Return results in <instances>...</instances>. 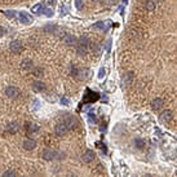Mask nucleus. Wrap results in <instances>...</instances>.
<instances>
[{
    "label": "nucleus",
    "mask_w": 177,
    "mask_h": 177,
    "mask_svg": "<svg viewBox=\"0 0 177 177\" xmlns=\"http://www.w3.org/2000/svg\"><path fill=\"white\" fill-rule=\"evenodd\" d=\"M90 41L87 36H82L80 39L76 40V52L79 56H85L89 52Z\"/></svg>",
    "instance_id": "nucleus-1"
},
{
    "label": "nucleus",
    "mask_w": 177,
    "mask_h": 177,
    "mask_svg": "<svg viewBox=\"0 0 177 177\" xmlns=\"http://www.w3.org/2000/svg\"><path fill=\"white\" fill-rule=\"evenodd\" d=\"M43 159L45 160H56V159H65V152L62 151H56L52 149H44L41 152Z\"/></svg>",
    "instance_id": "nucleus-2"
},
{
    "label": "nucleus",
    "mask_w": 177,
    "mask_h": 177,
    "mask_svg": "<svg viewBox=\"0 0 177 177\" xmlns=\"http://www.w3.org/2000/svg\"><path fill=\"white\" fill-rule=\"evenodd\" d=\"M69 127L66 126V123L65 122H61V123H58L56 126V128H54V132H56V135L57 136H60V137H64V136H66L69 133Z\"/></svg>",
    "instance_id": "nucleus-3"
},
{
    "label": "nucleus",
    "mask_w": 177,
    "mask_h": 177,
    "mask_svg": "<svg viewBox=\"0 0 177 177\" xmlns=\"http://www.w3.org/2000/svg\"><path fill=\"white\" fill-rule=\"evenodd\" d=\"M100 98V96L94 92H90L89 89H87V93L83 97V103H93L94 101H97Z\"/></svg>",
    "instance_id": "nucleus-4"
},
{
    "label": "nucleus",
    "mask_w": 177,
    "mask_h": 177,
    "mask_svg": "<svg viewBox=\"0 0 177 177\" xmlns=\"http://www.w3.org/2000/svg\"><path fill=\"white\" fill-rule=\"evenodd\" d=\"M17 17H18V20H20V22L23 23V25H30V23H32V21H34L32 17L26 12H20L17 14Z\"/></svg>",
    "instance_id": "nucleus-5"
},
{
    "label": "nucleus",
    "mask_w": 177,
    "mask_h": 177,
    "mask_svg": "<svg viewBox=\"0 0 177 177\" xmlns=\"http://www.w3.org/2000/svg\"><path fill=\"white\" fill-rule=\"evenodd\" d=\"M20 93H21V90L18 89L17 87H8L7 89H5V96L8 98H17L18 96H20Z\"/></svg>",
    "instance_id": "nucleus-6"
},
{
    "label": "nucleus",
    "mask_w": 177,
    "mask_h": 177,
    "mask_svg": "<svg viewBox=\"0 0 177 177\" xmlns=\"http://www.w3.org/2000/svg\"><path fill=\"white\" fill-rule=\"evenodd\" d=\"M122 83H123V87L124 88L129 87V85L133 83V73H132V71H128V73L124 74L123 79H122Z\"/></svg>",
    "instance_id": "nucleus-7"
},
{
    "label": "nucleus",
    "mask_w": 177,
    "mask_h": 177,
    "mask_svg": "<svg viewBox=\"0 0 177 177\" xmlns=\"http://www.w3.org/2000/svg\"><path fill=\"white\" fill-rule=\"evenodd\" d=\"M172 119H173V113H172L171 110H166V111L162 113L159 116V120L162 123H169Z\"/></svg>",
    "instance_id": "nucleus-8"
},
{
    "label": "nucleus",
    "mask_w": 177,
    "mask_h": 177,
    "mask_svg": "<svg viewBox=\"0 0 177 177\" xmlns=\"http://www.w3.org/2000/svg\"><path fill=\"white\" fill-rule=\"evenodd\" d=\"M21 129V126H20V123H17V122H12V123H9L7 128H5V131L8 133H11V135H14V133H17L18 131Z\"/></svg>",
    "instance_id": "nucleus-9"
},
{
    "label": "nucleus",
    "mask_w": 177,
    "mask_h": 177,
    "mask_svg": "<svg viewBox=\"0 0 177 177\" xmlns=\"http://www.w3.org/2000/svg\"><path fill=\"white\" fill-rule=\"evenodd\" d=\"M94 158H96L94 151L93 150H87L82 155V160L84 162V163H92V162L94 160Z\"/></svg>",
    "instance_id": "nucleus-10"
},
{
    "label": "nucleus",
    "mask_w": 177,
    "mask_h": 177,
    "mask_svg": "<svg viewBox=\"0 0 177 177\" xmlns=\"http://www.w3.org/2000/svg\"><path fill=\"white\" fill-rule=\"evenodd\" d=\"M9 48H11V52H13V53H16V54L21 53L22 49H23V47H22V44H21V41H18V40L12 41V43H11V45H9Z\"/></svg>",
    "instance_id": "nucleus-11"
},
{
    "label": "nucleus",
    "mask_w": 177,
    "mask_h": 177,
    "mask_svg": "<svg viewBox=\"0 0 177 177\" xmlns=\"http://www.w3.org/2000/svg\"><path fill=\"white\" fill-rule=\"evenodd\" d=\"M32 89H34L35 92H44L47 89V85H45V83L40 82V80H35V82L32 83Z\"/></svg>",
    "instance_id": "nucleus-12"
},
{
    "label": "nucleus",
    "mask_w": 177,
    "mask_h": 177,
    "mask_svg": "<svg viewBox=\"0 0 177 177\" xmlns=\"http://www.w3.org/2000/svg\"><path fill=\"white\" fill-rule=\"evenodd\" d=\"M35 147H36V141H35V140L27 138V140L23 141V149H25V150L31 151V150H34Z\"/></svg>",
    "instance_id": "nucleus-13"
},
{
    "label": "nucleus",
    "mask_w": 177,
    "mask_h": 177,
    "mask_svg": "<svg viewBox=\"0 0 177 177\" xmlns=\"http://www.w3.org/2000/svg\"><path fill=\"white\" fill-rule=\"evenodd\" d=\"M65 123H66V126L69 127V129H75L76 126H78V122H76V119L74 116H71V115L66 116Z\"/></svg>",
    "instance_id": "nucleus-14"
},
{
    "label": "nucleus",
    "mask_w": 177,
    "mask_h": 177,
    "mask_svg": "<svg viewBox=\"0 0 177 177\" xmlns=\"http://www.w3.org/2000/svg\"><path fill=\"white\" fill-rule=\"evenodd\" d=\"M163 106H164V100L163 98H155L154 101L151 102V107H152V110H155V111L160 110Z\"/></svg>",
    "instance_id": "nucleus-15"
},
{
    "label": "nucleus",
    "mask_w": 177,
    "mask_h": 177,
    "mask_svg": "<svg viewBox=\"0 0 177 177\" xmlns=\"http://www.w3.org/2000/svg\"><path fill=\"white\" fill-rule=\"evenodd\" d=\"M32 67H34V64H32V61H31V60L25 58V60H23V61L21 62V69H22V70L28 71V70H31Z\"/></svg>",
    "instance_id": "nucleus-16"
},
{
    "label": "nucleus",
    "mask_w": 177,
    "mask_h": 177,
    "mask_svg": "<svg viewBox=\"0 0 177 177\" xmlns=\"http://www.w3.org/2000/svg\"><path fill=\"white\" fill-rule=\"evenodd\" d=\"M44 9H45L44 4L39 3V4H36V5L32 7L31 11H32V13H35V14H43V13H44Z\"/></svg>",
    "instance_id": "nucleus-17"
},
{
    "label": "nucleus",
    "mask_w": 177,
    "mask_h": 177,
    "mask_svg": "<svg viewBox=\"0 0 177 177\" xmlns=\"http://www.w3.org/2000/svg\"><path fill=\"white\" fill-rule=\"evenodd\" d=\"M107 27H109V22H103V21H100L92 26L93 30H106Z\"/></svg>",
    "instance_id": "nucleus-18"
},
{
    "label": "nucleus",
    "mask_w": 177,
    "mask_h": 177,
    "mask_svg": "<svg viewBox=\"0 0 177 177\" xmlns=\"http://www.w3.org/2000/svg\"><path fill=\"white\" fill-rule=\"evenodd\" d=\"M76 40H78V39H76L74 35H71V34L65 35V38H64V41H65L67 45H74V44H76Z\"/></svg>",
    "instance_id": "nucleus-19"
},
{
    "label": "nucleus",
    "mask_w": 177,
    "mask_h": 177,
    "mask_svg": "<svg viewBox=\"0 0 177 177\" xmlns=\"http://www.w3.org/2000/svg\"><path fill=\"white\" fill-rule=\"evenodd\" d=\"M26 129H27L28 133H35V132L39 131L40 128H39V126H38V124H35V123H27V124H26Z\"/></svg>",
    "instance_id": "nucleus-20"
},
{
    "label": "nucleus",
    "mask_w": 177,
    "mask_h": 177,
    "mask_svg": "<svg viewBox=\"0 0 177 177\" xmlns=\"http://www.w3.org/2000/svg\"><path fill=\"white\" fill-rule=\"evenodd\" d=\"M4 16H7L8 18H16L17 17V13L16 11H9V9H7V11H3Z\"/></svg>",
    "instance_id": "nucleus-21"
},
{
    "label": "nucleus",
    "mask_w": 177,
    "mask_h": 177,
    "mask_svg": "<svg viewBox=\"0 0 177 177\" xmlns=\"http://www.w3.org/2000/svg\"><path fill=\"white\" fill-rule=\"evenodd\" d=\"M135 145L137 149H143V147H145V141H143L142 138H137V140H135Z\"/></svg>",
    "instance_id": "nucleus-22"
},
{
    "label": "nucleus",
    "mask_w": 177,
    "mask_h": 177,
    "mask_svg": "<svg viewBox=\"0 0 177 177\" xmlns=\"http://www.w3.org/2000/svg\"><path fill=\"white\" fill-rule=\"evenodd\" d=\"M14 176H16V172H14L13 169H8L3 173V177H14Z\"/></svg>",
    "instance_id": "nucleus-23"
},
{
    "label": "nucleus",
    "mask_w": 177,
    "mask_h": 177,
    "mask_svg": "<svg viewBox=\"0 0 177 177\" xmlns=\"http://www.w3.org/2000/svg\"><path fill=\"white\" fill-rule=\"evenodd\" d=\"M146 8L149 9V11H154L155 9V3L152 2V0H149V2L146 3Z\"/></svg>",
    "instance_id": "nucleus-24"
},
{
    "label": "nucleus",
    "mask_w": 177,
    "mask_h": 177,
    "mask_svg": "<svg viewBox=\"0 0 177 177\" xmlns=\"http://www.w3.org/2000/svg\"><path fill=\"white\" fill-rule=\"evenodd\" d=\"M75 7L78 11H82L83 9V0H75Z\"/></svg>",
    "instance_id": "nucleus-25"
},
{
    "label": "nucleus",
    "mask_w": 177,
    "mask_h": 177,
    "mask_svg": "<svg viewBox=\"0 0 177 177\" xmlns=\"http://www.w3.org/2000/svg\"><path fill=\"white\" fill-rule=\"evenodd\" d=\"M105 75H106V69L101 67V69H100V73H98V79H103Z\"/></svg>",
    "instance_id": "nucleus-26"
},
{
    "label": "nucleus",
    "mask_w": 177,
    "mask_h": 177,
    "mask_svg": "<svg viewBox=\"0 0 177 177\" xmlns=\"http://www.w3.org/2000/svg\"><path fill=\"white\" fill-rule=\"evenodd\" d=\"M43 14H45L47 17H52V16H53V11H52L51 8H45L44 9V13H43Z\"/></svg>",
    "instance_id": "nucleus-27"
},
{
    "label": "nucleus",
    "mask_w": 177,
    "mask_h": 177,
    "mask_svg": "<svg viewBox=\"0 0 177 177\" xmlns=\"http://www.w3.org/2000/svg\"><path fill=\"white\" fill-rule=\"evenodd\" d=\"M89 122L90 123H97V119H96V116H94V114L93 113H89Z\"/></svg>",
    "instance_id": "nucleus-28"
},
{
    "label": "nucleus",
    "mask_w": 177,
    "mask_h": 177,
    "mask_svg": "<svg viewBox=\"0 0 177 177\" xmlns=\"http://www.w3.org/2000/svg\"><path fill=\"white\" fill-rule=\"evenodd\" d=\"M61 103H62V105H65V106H67V105L70 103L69 98H66V97H62V98H61Z\"/></svg>",
    "instance_id": "nucleus-29"
},
{
    "label": "nucleus",
    "mask_w": 177,
    "mask_h": 177,
    "mask_svg": "<svg viewBox=\"0 0 177 177\" xmlns=\"http://www.w3.org/2000/svg\"><path fill=\"white\" fill-rule=\"evenodd\" d=\"M34 75H35V76H41V75H43V70L35 69V70H34Z\"/></svg>",
    "instance_id": "nucleus-30"
},
{
    "label": "nucleus",
    "mask_w": 177,
    "mask_h": 177,
    "mask_svg": "<svg viewBox=\"0 0 177 177\" xmlns=\"http://www.w3.org/2000/svg\"><path fill=\"white\" fill-rule=\"evenodd\" d=\"M5 32H7L5 28H4L3 26H0V38H3L4 35H5Z\"/></svg>",
    "instance_id": "nucleus-31"
},
{
    "label": "nucleus",
    "mask_w": 177,
    "mask_h": 177,
    "mask_svg": "<svg viewBox=\"0 0 177 177\" xmlns=\"http://www.w3.org/2000/svg\"><path fill=\"white\" fill-rule=\"evenodd\" d=\"M110 45H111V40H107V44H106V51H110Z\"/></svg>",
    "instance_id": "nucleus-32"
},
{
    "label": "nucleus",
    "mask_w": 177,
    "mask_h": 177,
    "mask_svg": "<svg viewBox=\"0 0 177 177\" xmlns=\"http://www.w3.org/2000/svg\"><path fill=\"white\" fill-rule=\"evenodd\" d=\"M47 4H49V5L52 4V5H53V4H54V0H47Z\"/></svg>",
    "instance_id": "nucleus-33"
},
{
    "label": "nucleus",
    "mask_w": 177,
    "mask_h": 177,
    "mask_svg": "<svg viewBox=\"0 0 177 177\" xmlns=\"http://www.w3.org/2000/svg\"><path fill=\"white\" fill-rule=\"evenodd\" d=\"M152 2H154L155 4L158 3V4H162V3H163V0H152Z\"/></svg>",
    "instance_id": "nucleus-34"
},
{
    "label": "nucleus",
    "mask_w": 177,
    "mask_h": 177,
    "mask_svg": "<svg viewBox=\"0 0 177 177\" xmlns=\"http://www.w3.org/2000/svg\"><path fill=\"white\" fill-rule=\"evenodd\" d=\"M96 2H102V0H96Z\"/></svg>",
    "instance_id": "nucleus-35"
}]
</instances>
